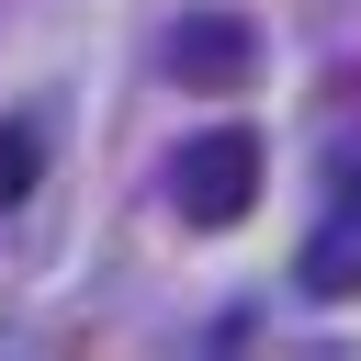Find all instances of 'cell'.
<instances>
[{"label":"cell","instance_id":"4","mask_svg":"<svg viewBox=\"0 0 361 361\" xmlns=\"http://www.w3.org/2000/svg\"><path fill=\"white\" fill-rule=\"evenodd\" d=\"M34 169H45V135H34V124H0V203H23Z\"/></svg>","mask_w":361,"mask_h":361},{"label":"cell","instance_id":"1","mask_svg":"<svg viewBox=\"0 0 361 361\" xmlns=\"http://www.w3.org/2000/svg\"><path fill=\"white\" fill-rule=\"evenodd\" d=\"M169 203H180V226H237V214L259 203V135H248V124L192 135V147L169 158Z\"/></svg>","mask_w":361,"mask_h":361},{"label":"cell","instance_id":"3","mask_svg":"<svg viewBox=\"0 0 361 361\" xmlns=\"http://www.w3.org/2000/svg\"><path fill=\"white\" fill-rule=\"evenodd\" d=\"M248 56H259V34H248L237 11H180V34H169L180 90H237V79H248Z\"/></svg>","mask_w":361,"mask_h":361},{"label":"cell","instance_id":"2","mask_svg":"<svg viewBox=\"0 0 361 361\" xmlns=\"http://www.w3.org/2000/svg\"><path fill=\"white\" fill-rule=\"evenodd\" d=\"M293 282H305L316 305H350V293H361V158L338 169V203H327V226L305 237V259H293Z\"/></svg>","mask_w":361,"mask_h":361}]
</instances>
